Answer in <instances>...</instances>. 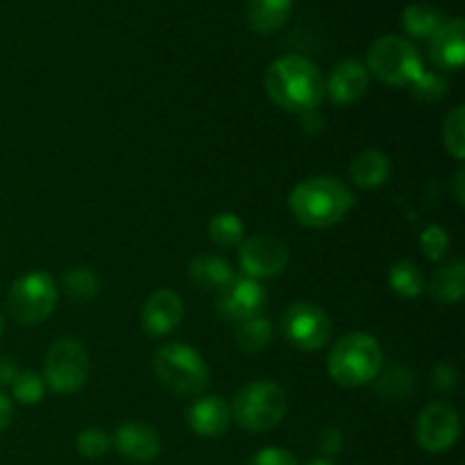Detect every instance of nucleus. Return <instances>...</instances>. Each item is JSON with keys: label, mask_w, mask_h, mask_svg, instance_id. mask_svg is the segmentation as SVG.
Listing matches in <instances>:
<instances>
[{"label": "nucleus", "mask_w": 465, "mask_h": 465, "mask_svg": "<svg viewBox=\"0 0 465 465\" xmlns=\"http://www.w3.org/2000/svg\"><path fill=\"white\" fill-rule=\"evenodd\" d=\"M452 189H454V198H457L459 207H463L465 204V171L463 168H459V171L454 173Z\"/></svg>", "instance_id": "39"}, {"label": "nucleus", "mask_w": 465, "mask_h": 465, "mask_svg": "<svg viewBox=\"0 0 465 465\" xmlns=\"http://www.w3.org/2000/svg\"><path fill=\"white\" fill-rule=\"evenodd\" d=\"M430 57L440 71H459L465 59V23L450 18L430 39Z\"/></svg>", "instance_id": "17"}, {"label": "nucleus", "mask_w": 465, "mask_h": 465, "mask_svg": "<svg viewBox=\"0 0 465 465\" xmlns=\"http://www.w3.org/2000/svg\"><path fill=\"white\" fill-rule=\"evenodd\" d=\"M186 275H189V282L193 289L203 291V293L218 295L232 284L236 272L230 266V262H225L223 257H216V254H198V257H193L189 262Z\"/></svg>", "instance_id": "18"}, {"label": "nucleus", "mask_w": 465, "mask_h": 465, "mask_svg": "<svg viewBox=\"0 0 465 465\" xmlns=\"http://www.w3.org/2000/svg\"><path fill=\"white\" fill-rule=\"evenodd\" d=\"M62 286L73 300L77 302H91L94 298H98L100 293V282L95 277V272L86 266H75L71 271L64 272Z\"/></svg>", "instance_id": "27"}, {"label": "nucleus", "mask_w": 465, "mask_h": 465, "mask_svg": "<svg viewBox=\"0 0 465 465\" xmlns=\"http://www.w3.org/2000/svg\"><path fill=\"white\" fill-rule=\"evenodd\" d=\"M75 448L84 459H103L112 450V436L104 434L98 427H89L77 434Z\"/></svg>", "instance_id": "32"}, {"label": "nucleus", "mask_w": 465, "mask_h": 465, "mask_svg": "<svg viewBox=\"0 0 465 465\" xmlns=\"http://www.w3.org/2000/svg\"><path fill=\"white\" fill-rule=\"evenodd\" d=\"M263 86L277 107L291 114H307L325 100V80L312 59L302 54H284L268 66Z\"/></svg>", "instance_id": "1"}, {"label": "nucleus", "mask_w": 465, "mask_h": 465, "mask_svg": "<svg viewBox=\"0 0 465 465\" xmlns=\"http://www.w3.org/2000/svg\"><path fill=\"white\" fill-rule=\"evenodd\" d=\"M372 384H375V391L380 398L389 400V402H400L413 389V375L409 371H404L402 366L386 368V371L381 366V371L377 372Z\"/></svg>", "instance_id": "25"}, {"label": "nucleus", "mask_w": 465, "mask_h": 465, "mask_svg": "<svg viewBox=\"0 0 465 465\" xmlns=\"http://www.w3.org/2000/svg\"><path fill=\"white\" fill-rule=\"evenodd\" d=\"M368 86H371V75L366 66L357 59H343L331 68L325 82V95H330L331 103L339 107H348L366 95Z\"/></svg>", "instance_id": "16"}, {"label": "nucleus", "mask_w": 465, "mask_h": 465, "mask_svg": "<svg viewBox=\"0 0 465 465\" xmlns=\"http://www.w3.org/2000/svg\"><path fill=\"white\" fill-rule=\"evenodd\" d=\"M457 380H459V372L457 368H454V363L443 361L436 366L434 371L436 391H440V393H450V391H454V386H457Z\"/></svg>", "instance_id": "34"}, {"label": "nucleus", "mask_w": 465, "mask_h": 465, "mask_svg": "<svg viewBox=\"0 0 465 465\" xmlns=\"http://www.w3.org/2000/svg\"><path fill=\"white\" fill-rule=\"evenodd\" d=\"M159 384L180 398H198L209 386V366L198 350L182 341L163 343L153 357Z\"/></svg>", "instance_id": "4"}, {"label": "nucleus", "mask_w": 465, "mask_h": 465, "mask_svg": "<svg viewBox=\"0 0 465 465\" xmlns=\"http://www.w3.org/2000/svg\"><path fill=\"white\" fill-rule=\"evenodd\" d=\"M391 171H393V163L389 154L375 148L361 150L350 162V180L359 189H380L389 182Z\"/></svg>", "instance_id": "19"}, {"label": "nucleus", "mask_w": 465, "mask_h": 465, "mask_svg": "<svg viewBox=\"0 0 465 465\" xmlns=\"http://www.w3.org/2000/svg\"><path fill=\"white\" fill-rule=\"evenodd\" d=\"M18 366L14 363V359L0 357V386H12V381L16 380Z\"/></svg>", "instance_id": "37"}, {"label": "nucleus", "mask_w": 465, "mask_h": 465, "mask_svg": "<svg viewBox=\"0 0 465 465\" xmlns=\"http://www.w3.org/2000/svg\"><path fill=\"white\" fill-rule=\"evenodd\" d=\"M321 450L327 454V457L341 454V450H343V431L334 430V427H330V430L322 431V434H321Z\"/></svg>", "instance_id": "35"}, {"label": "nucleus", "mask_w": 465, "mask_h": 465, "mask_svg": "<svg viewBox=\"0 0 465 465\" xmlns=\"http://www.w3.org/2000/svg\"><path fill=\"white\" fill-rule=\"evenodd\" d=\"M232 420L252 434L271 431L284 420L286 393L280 384L268 380L248 381L232 400Z\"/></svg>", "instance_id": "5"}, {"label": "nucleus", "mask_w": 465, "mask_h": 465, "mask_svg": "<svg viewBox=\"0 0 465 465\" xmlns=\"http://www.w3.org/2000/svg\"><path fill=\"white\" fill-rule=\"evenodd\" d=\"M389 286L400 298L413 300L425 293V275L413 262H398L389 268Z\"/></svg>", "instance_id": "24"}, {"label": "nucleus", "mask_w": 465, "mask_h": 465, "mask_svg": "<svg viewBox=\"0 0 465 465\" xmlns=\"http://www.w3.org/2000/svg\"><path fill=\"white\" fill-rule=\"evenodd\" d=\"M443 145L457 162L465 159V107L457 104L443 121Z\"/></svg>", "instance_id": "28"}, {"label": "nucleus", "mask_w": 465, "mask_h": 465, "mask_svg": "<svg viewBox=\"0 0 465 465\" xmlns=\"http://www.w3.org/2000/svg\"><path fill=\"white\" fill-rule=\"evenodd\" d=\"M45 381L41 377V372L35 371H21L16 375V380L12 381V395L18 404L23 407H35L41 400L45 398Z\"/></svg>", "instance_id": "29"}, {"label": "nucleus", "mask_w": 465, "mask_h": 465, "mask_svg": "<svg viewBox=\"0 0 465 465\" xmlns=\"http://www.w3.org/2000/svg\"><path fill=\"white\" fill-rule=\"evenodd\" d=\"M430 295L439 304H459L465 295V263L452 259L443 263L430 280Z\"/></svg>", "instance_id": "21"}, {"label": "nucleus", "mask_w": 465, "mask_h": 465, "mask_svg": "<svg viewBox=\"0 0 465 465\" xmlns=\"http://www.w3.org/2000/svg\"><path fill=\"white\" fill-rule=\"evenodd\" d=\"M12 418H14V407H12V400L0 391V434L12 425Z\"/></svg>", "instance_id": "38"}, {"label": "nucleus", "mask_w": 465, "mask_h": 465, "mask_svg": "<svg viewBox=\"0 0 465 465\" xmlns=\"http://www.w3.org/2000/svg\"><path fill=\"white\" fill-rule=\"evenodd\" d=\"M232 422L230 404L221 395H198L186 409V425L200 439H218Z\"/></svg>", "instance_id": "15"}, {"label": "nucleus", "mask_w": 465, "mask_h": 465, "mask_svg": "<svg viewBox=\"0 0 465 465\" xmlns=\"http://www.w3.org/2000/svg\"><path fill=\"white\" fill-rule=\"evenodd\" d=\"M307 465H336V463L330 461V459H313V461H309Z\"/></svg>", "instance_id": "40"}, {"label": "nucleus", "mask_w": 465, "mask_h": 465, "mask_svg": "<svg viewBox=\"0 0 465 465\" xmlns=\"http://www.w3.org/2000/svg\"><path fill=\"white\" fill-rule=\"evenodd\" d=\"M89 352L77 339H57L45 352V389L57 395L77 393L89 380Z\"/></svg>", "instance_id": "8"}, {"label": "nucleus", "mask_w": 465, "mask_h": 465, "mask_svg": "<svg viewBox=\"0 0 465 465\" xmlns=\"http://www.w3.org/2000/svg\"><path fill=\"white\" fill-rule=\"evenodd\" d=\"M293 0H248L245 23L257 35H272L289 21Z\"/></svg>", "instance_id": "20"}, {"label": "nucleus", "mask_w": 465, "mask_h": 465, "mask_svg": "<svg viewBox=\"0 0 465 465\" xmlns=\"http://www.w3.org/2000/svg\"><path fill=\"white\" fill-rule=\"evenodd\" d=\"M268 295L262 282L250 280V277L241 275L232 280V284L225 291L218 293L216 312L225 322H241L245 318L259 316L266 304Z\"/></svg>", "instance_id": "12"}, {"label": "nucleus", "mask_w": 465, "mask_h": 465, "mask_svg": "<svg viewBox=\"0 0 465 465\" xmlns=\"http://www.w3.org/2000/svg\"><path fill=\"white\" fill-rule=\"evenodd\" d=\"M420 250L430 262H440L450 252V234L443 225H427L420 234Z\"/></svg>", "instance_id": "31"}, {"label": "nucleus", "mask_w": 465, "mask_h": 465, "mask_svg": "<svg viewBox=\"0 0 465 465\" xmlns=\"http://www.w3.org/2000/svg\"><path fill=\"white\" fill-rule=\"evenodd\" d=\"M289 245L284 239L272 234L245 236L239 243L241 272L250 280H271L284 272L289 266Z\"/></svg>", "instance_id": "10"}, {"label": "nucleus", "mask_w": 465, "mask_h": 465, "mask_svg": "<svg viewBox=\"0 0 465 465\" xmlns=\"http://www.w3.org/2000/svg\"><path fill=\"white\" fill-rule=\"evenodd\" d=\"M443 23V14L425 3H413L402 12L404 30H407V35L416 36V39H431Z\"/></svg>", "instance_id": "23"}, {"label": "nucleus", "mask_w": 465, "mask_h": 465, "mask_svg": "<svg viewBox=\"0 0 465 465\" xmlns=\"http://www.w3.org/2000/svg\"><path fill=\"white\" fill-rule=\"evenodd\" d=\"M234 339L241 352L245 354L263 352V350L271 348L272 322L268 321V318H263L262 313L252 318H245V321L236 322Z\"/></svg>", "instance_id": "22"}, {"label": "nucleus", "mask_w": 465, "mask_h": 465, "mask_svg": "<svg viewBox=\"0 0 465 465\" xmlns=\"http://www.w3.org/2000/svg\"><path fill=\"white\" fill-rule=\"evenodd\" d=\"M280 331L286 343L302 352H316L331 339V318L322 307L307 300H298L282 313Z\"/></svg>", "instance_id": "9"}, {"label": "nucleus", "mask_w": 465, "mask_h": 465, "mask_svg": "<svg viewBox=\"0 0 465 465\" xmlns=\"http://www.w3.org/2000/svg\"><path fill=\"white\" fill-rule=\"evenodd\" d=\"M112 448L134 463H150L162 454V436L145 422H123L112 436Z\"/></svg>", "instance_id": "14"}, {"label": "nucleus", "mask_w": 465, "mask_h": 465, "mask_svg": "<svg viewBox=\"0 0 465 465\" xmlns=\"http://www.w3.org/2000/svg\"><path fill=\"white\" fill-rule=\"evenodd\" d=\"M209 239L218 248H234L245 239V225L234 212H221L209 221Z\"/></svg>", "instance_id": "26"}, {"label": "nucleus", "mask_w": 465, "mask_h": 465, "mask_svg": "<svg viewBox=\"0 0 465 465\" xmlns=\"http://www.w3.org/2000/svg\"><path fill=\"white\" fill-rule=\"evenodd\" d=\"M368 75L377 77L386 86H411L418 80L425 64L416 45L404 36L384 35L368 48Z\"/></svg>", "instance_id": "6"}, {"label": "nucleus", "mask_w": 465, "mask_h": 465, "mask_svg": "<svg viewBox=\"0 0 465 465\" xmlns=\"http://www.w3.org/2000/svg\"><path fill=\"white\" fill-rule=\"evenodd\" d=\"M59 300L57 284L48 272H25L7 293V312L21 325H39L54 312Z\"/></svg>", "instance_id": "7"}, {"label": "nucleus", "mask_w": 465, "mask_h": 465, "mask_svg": "<svg viewBox=\"0 0 465 465\" xmlns=\"http://www.w3.org/2000/svg\"><path fill=\"white\" fill-rule=\"evenodd\" d=\"M450 84L440 73L422 71L418 80L411 84V95L420 103H439L445 94H448Z\"/></svg>", "instance_id": "30"}, {"label": "nucleus", "mask_w": 465, "mask_h": 465, "mask_svg": "<svg viewBox=\"0 0 465 465\" xmlns=\"http://www.w3.org/2000/svg\"><path fill=\"white\" fill-rule=\"evenodd\" d=\"M354 207V193L343 180L331 175H313L293 186L289 193V212L302 227L327 230L343 221Z\"/></svg>", "instance_id": "2"}, {"label": "nucleus", "mask_w": 465, "mask_h": 465, "mask_svg": "<svg viewBox=\"0 0 465 465\" xmlns=\"http://www.w3.org/2000/svg\"><path fill=\"white\" fill-rule=\"evenodd\" d=\"M384 366V352L380 341L366 331L343 334L327 354V372L331 380L345 389L372 384Z\"/></svg>", "instance_id": "3"}, {"label": "nucleus", "mask_w": 465, "mask_h": 465, "mask_svg": "<svg viewBox=\"0 0 465 465\" xmlns=\"http://www.w3.org/2000/svg\"><path fill=\"white\" fill-rule=\"evenodd\" d=\"M248 465H300L298 459L284 448H263L250 459Z\"/></svg>", "instance_id": "33"}, {"label": "nucleus", "mask_w": 465, "mask_h": 465, "mask_svg": "<svg viewBox=\"0 0 465 465\" xmlns=\"http://www.w3.org/2000/svg\"><path fill=\"white\" fill-rule=\"evenodd\" d=\"M300 121H302V130L309 132V134H318V132L322 130V125H325V116H322V114H318V109L302 114V116H300Z\"/></svg>", "instance_id": "36"}, {"label": "nucleus", "mask_w": 465, "mask_h": 465, "mask_svg": "<svg viewBox=\"0 0 465 465\" xmlns=\"http://www.w3.org/2000/svg\"><path fill=\"white\" fill-rule=\"evenodd\" d=\"M184 318V300L173 289H157L141 307V327L153 339L168 336Z\"/></svg>", "instance_id": "13"}, {"label": "nucleus", "mask_w": 465, "mask_h": 465, "mask_svg": "<svg viewBox=\"0 0 465 465\" xmlns=\"http://www.w3.org/2000/svg\"><path fill=\"white\" fill-rule=\"evenodd\" d=\"M3 330H5V321H3V313H0V334H3Z\"/></svg>", "instance_id": "41"}, {"label": "nucleus", "mask_w": 465, "mask_h": 465, "mask_svg": "<svg viewBox=\"0 0 465 465\" xmlns=\"http://www.w3.org/2000/svg\"><path fill=\"white\" fill-rule=\"evenodd\" d=\"M418 445L430 454L448 452L461 436V418L448 402H431L418 413L413 427Z\"/></svg>", "instance_id": "11"}]
</instances>
